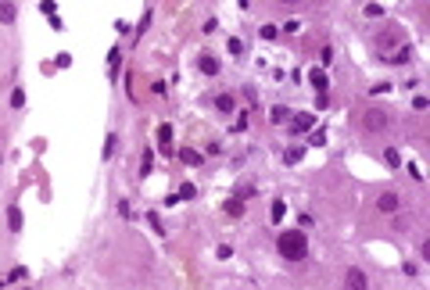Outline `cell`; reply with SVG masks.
Listing matches in <instances>:
<instances>
[{
	"label": "cell",
	"instance_id": "6da1fadb",
	"mask_svg": "<svg viewBox=\"0 0 430 290\" xmlns=\"http://www.w3.org/2000/svg\"><path fill=\"white\" fill-rule=\"evenodd\" d=\"M276 251L284 254L287 262H305L309 258V237H305L301 229H284V233L276 237Z\"/></svg>",
	"mask_w": 430,
	"mask_h": 290
},
{
	"label": "cell",
	"instance_id": "7a4b0ae2",
	"mask_svg": "<svg viewBox=\"0 0 430 290\" xmlns=\"http://www.w3.org/2000/svg\"><path fill=\"white\" fill-rule=\"evenodd\" d=\"M315 125V115L312 111H298V115H290V129L294 133H309Z\"/></svg>",
	"mask_w": 430,
	"mask_h": 290
},
{
	"label": "cell",
	"instance_id": "3957f363",
	"mask_svg": "<svg viewBox=\"0 0 430 290\" xmlns=\"http://www.w3.org/2000/svg\"><path fill=\"white\" fill-rule=\"evenodd\" d=\"M158 144H162V154L172 158V125H168V122L158 125Z\"/></svg>",
	"mask_w": 430,
	"mask_h": 290
},
{
	"label": "cell",
	"instance_id": "277c9868",
	"mask_svg": "<svg viewBox=\"0 0 430 290\" xmlns=\"http://www.w3.org/2000/svg\"><path fill=\"white\" fill-rule=\"evenodd\" d=\"M344 280H348V287H352V290H369V280H366V272H362V269H348Z\"/></svg>",
	"mask_w": 430,
	"mask_h": 290
},
{
	"label": "cell",
	"instance_id": "5b68a950",
	"mask_svg": "<svg viewBox=\"0 0 430 290\" xmlns=\"http://www.w3.org/2000/svg\"><path fill=\"white\" fill-rule=\"evenodd\" d=\"M366 129H373V133L387 129V115L383 111H366Z\"/></svg>",
	"mask_w": 430,
	"mask_h": 290
},
{
	"label": "cell",
	"instance_id": "8992f818",
	"mask_svg": "<svg viewBox=\"0 0 430 290\" xmlns=\"http://www.w3.org/2000/svg\"><path fill=\"white\" fill-rule=\"evenodd\" d=\"M398 204H402L398 193H380V197H377V208H380V212H387V215L398 212Z\"/></svg>",
	"mask_w": 430,
	"mask_h": 290
},
{
	"label": "cell",
	"instance_id": "52a82bcc",
	"mask_svg": "<svg viewBox=\"0 0 430 290\" xmlns=\"http://www.w3.org/2000/svg\"><path fill=\"white\" fill-rule=\"evenodd\" d=\"M197 68H201V72H205V75H219V61H215L212 54H201V61H197Z\"/></svg>",
	"mask_w": 430,
	"mask_h": 290
},
{
	"label": "cell",
	"instance_id": "ba28073f",
	"mask_svg": "<svg viewBox=\"0 0 430 290\" xmlns=\"http://www.w3.org/2000/svg\"><path fill=\"white\" fill-rule=\"evenodd\" d=\"M7 226H11V233H18V229H22V208H18V204L7 208Z\"/></svg>",
	"mask_w": 430,
	"mask_h": 290
},
{
	"label": "cell",
	"instance_id": "9c48e42d",
	"mask_svg": "<svg viewBox=\"0 0 430 290\" xmlns=\"http://www.w3.org/2000/svg\"><path fill=\"white\" fill-rule=\"evenodd\" d=\"M215 108H219L222 115H233V108H237V100H233L230 94H219V97H215Z\"/></svg>",
	"mask_w": 430,
	"mask_h": 290
},
{
	"label": "cell",
	"instance_id": "30bf717a",
	"mask_svg": "<svg viewBox=\"0 0 430 290\" xmlns=\"http://www.w3.org/2000/svg\"><path fill=\"white\" fill-rule=\"evenodd\" d=\"M309 83H312V90H319V94H326V86H330V83H326V75H323V72H315V68L309 72Z\"/></svg>",
	"mask_w": 430,
	"mask_h": 290
},
{
	"label": "cell",
	"instance_id": "8fae6325",
	"mask_svg": "<svg viewBox=\"0 0 430 290\" xmlns=\"http://www.w3.org/2000/svg\"><path fill=\"white\" fill-rule=\"evenodd\" d=\"M179 161H183V165H201V150L183 147V150H179Z\"/></svg>",
	"mask_w": 430,
	"mask_h": 290
},
{
	"label": "cell",
	"instance_id": "7c38bea8",
	"mask_svg": "<svg viewBox=\"0 0 430 290\" xmlns=\"http://www.w3.org/2000/svg\"><path fill=\"white\" fill-rule=\"evenodd\" d=\"M284 215H287V204H284V201H273V208H269V218H273V222H284Z\"/></svg>",
	"mask_w": 430,
	"mask_h": 290
},
{
	"label": "cell",
	"instance_id": "4fadbf2b",
	"mask_svg": "<svg viewBox=\"0 0 430 290\" xmlns=\"http://www.w3.org/2000/svg\"><path fill=\"white\" fill-rule=\"evenodd\" d=\"M226 215H244V204H240V197H230V201H226Z\"/></svg>",
	"mask_w": 430,
	"mask_h": 290
},
{
	"label": "cell",
	"instance_id": "5bb4252c",
	"mask_svg": "<svg viewBox=\"0 0 430 290\" xmlns=\"http://www.w3.org/2000/svg\"><path fill=\"white\" fill-rule=\"evenodd\" d=\"M269 115H273V122H276V125H284V122L290 119V111L284 108V104H276V108H273V111H269Z\"/></svg>",
	"mask_w": 430,
	"mask_h": 290
},
{
	"label": "cell",
	"instance_id": "9a60e30c",
	"mask_svg": "<svg viewBox=\"0 0 430 290\" xmlns=\"http://www.w3.org/2000/svg\"><path fill=\"white\" fill-rule=\"evenodd\" d=\"M383 161H387L391 169H398V165H402V154H398L394 147H387V150H383Z\"/></svg>",
	"mask_w": 430,
	"mask_h": 290
},
{
	"label": "cell",
	"instance_id": "2e32d148",
	"mask_svg": "<svg viewBox=\"0 0 430 290\" xmlns=\"http://www.w3.org/2000/svg\"><path fill=\"white\" fill-rule=\"evenodd\" d=\"M115 147H119L115 133H108V140H104V150H100V158H111V154H115Z\"/></svg>",
	"mask_w": 430,
	"mask_h": 290
},
{
	"label": "cell",
	"instance_id": "e0dca14e",
	"mask_svg": "<svg viewBox=\"0 0 430 290\" xmlns=\"http://www.w3.org/2000/svg\"><path fill=\"white\" fill-rule=\"evenodd\" d=\"M108 65H111V75L119 72V65H122V54H119V47H111L108 50Z\"/></svg>",
	"mask_w": 430,
	"mask_h": 290
},
{
	"label": "cell",
	"instance_id": "ac0fdd59",
	"mask_svg": "<svg viewBox=\"0 0 430 290\" xmlns=\"http://www.w3.org/2000/svg\"><path fill=\"white\" fill-rule=\"evenodd\" d=\"M0 22H15V7L7 0H0Z\"/></svg>",
	"mask_w": 430,
	"mask_h": 290
},
{
	"label": "cell",
	"instance_id": "d6986e66",
	"mask_svg": "<svg viewBox=\"0 0 430 290\" xmlns=\"http://www.w3.org/2000/svg\"><path fill=\"white\" fill-rule=\"evenodd\" d=\"M301 154H305V150L294 147V150H287V154H284V161H287V165H294V161H301Z\"/></svg>",
	"mask_w": 430,
	"mask_h": 290
},
{
	"label": "cell",
	"instance_id": "ffe728a7",
	"mask_svg": "<svg viewBox=\"0 0 430 290\" xmlns=\"http://www.w3.org/2000/svg\"><path fill=\"white\" fill-rule=\"evenodd\" d=\"M179 197H187V201L197 197V187H194V183H183V187H179Z\"/></svg>",
	"mask_w": 430,
	"mask_h": 290
},
{
	"label": "cell",
	"instance_id": "44dd1931",
	"mask_svg": "<svg viewBox=\"0 0 430 290\" xmlns=\"http://www.w3.org/2000/svg\"><path fill=\"white\" fill-rule=\"evenodd\" d=\"M147 222H151V226H154V233H165V226H162V218H158L154 212H147Z\"/></svg>",
	"mask_w": 430,
	"mask_h": 290
},
{
	"label": "cell",
	"instance_id": "7402d4cb",
	"mask_svg": "<svg viewBox=\"0 0 430 290\" xmlns=\"http://www.w3.org/2000/svg\"><path fill=\"white\" fill-rule=\"evenodd\" d=\"M22 104H25V90H15L11 94V108H22Z\"/></svg>",
	"mask_w": 430,
	"mask_h": 290
},
{
	"label": "cell",
	"instance_id": "603a6c76",
	"mask_svg": "<svg viewBox=\"0 0 430 290\" xmlns=\"http://www.w3.org/2000/svg\"><path fill=\"white\" fill-rule=\"evenodd\" d=\"M25 276H29V272H25V269H22V265H18V269H11V276H7L4 283H11V280H25ZM4 283H0V287H4Z\"/></svg>",
	"mask_w": 430,
	"mask_h": 290
},
{
	"label": "cell",
	"instance_id": "cb8c5ba5",
	"mask_svg": "<svg viewBox=\"0 0 430 290\" xmlns=\"http://www.w3.org/2000/svg\"><path fill=\"white\" fill-rule=\"evenodd\" d=\"M276 36H280L276 25H262V40H276Z\"/></svg>",
	"mask_w": 430,
	"mask_h": 290
},
{
	"label": "cell",
	"instance_id": "d4e9b609",
	"mask_svg": "<svg viewBox=\"0 0 430 290\" xmlns=\"http://www.w3.org/2000/svg\"><path fill=\"white\" fill-rule=\"evenodd\" d=\"M427 104H430V100H427L423 94H420V97H412V108H416V111H427Z\"/></svg>",
	"mask_w": 430,
	"mask_h": 290
},
{
	"label": "cell",
	"instance_id": "484cf974",
	"mask_svg": "<svg viewBox=\"0 0 430 290\" xmlns=\"http://www.w3.org/2000/svg\"><path fill=\"white\" fill-rule=\"evenodd\" d=\"M215 254H219V258H230L233 247H230V243H219V247H215Z\"/></svg>",
	"mask_w": 430,
	"mask_h": 290
},
{
	"label": "cell",
	"instance_id": "4316f807",
	"mask_svg": "<svg viewBox=\"0 0 430 290\" xmlns=\"http://www.w3.org/2000/svg\"><path fill=\"white\" fill-rule=\"evenodd\" d=\"M40 11L50 18V15H54V0H40Z\"/></svg>",
	"mask_w": 430,
	"mask_h": 290
},
{
	"label": "cell",
	"instance_id": "83f0119b",
	"mask_svg": "<svg viewBox=\"0 0 430 290\" xmlns=\"http://www.w3.org/2000/svg\"><path fill=\"white\" fill-rule=\"evenodd\" d=\"M230 54H244V43H240V40H237V36L230 40Z\"/></svg>",
	"mask_w": 430,
	"mask_h": 290
},
{
	"label": "cell",
	"instance_id": "f1b7e54d",
	"mask_svg": "<svg viewBox=\"0 0 430 290\" xmlns=\"http://www.w3.org/2000/svg\"><path fill=\"white\" fill-rule=\"evenodd\" d=\"M284 4H301V0H284Z\"/></svg>",
	"mask_w": 430,
	"mask_h": 290
}]
</instances>
